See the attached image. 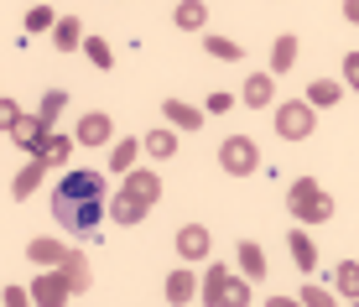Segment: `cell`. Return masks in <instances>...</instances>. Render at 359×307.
I'll use <instances>...</instances> for the list:
<instances>
[{
    "label": "cell",
    "instance_id": "1",
    "mask_svg": "<svg viewBox=\"0 0 359 307\" xmlns=\"http://www.w3.org/2000/svg\"><path fill=\"white\" fill-rule=\"evenodd\" d=\"M53 219L68 235H94L109 219V198H53Z\"/></svg>",
    "mask_w": 359,
    "mask_h": 307
},
{
    "label": "cell",
    "instance_id": "2",
    "mask_svg": "<svg viewBox=\"0 0 359 307\" xmlns=\"http://www.w3.org/2000/svg\"><path fill=\"white\" fill-rule=\"evenodd\" d=\"M287 208H292L297 224H328L333 219V198L318 188V177H297L287 188Z\"/></svg>",
    "mask_w": 359,
    "mask_h": 307
},
{
    "label": "cell",
    "instance_id": "3",
    "mask_svg": "<svg viewBox=\"0 0 359 307\" xmlns=\"http://www.w3.org/2000/svg\"><path fill=\"white\" fill-rule=\"evenodd\" d=\"M53 198H109V182L94 167H68L63 182L53 188Z\"/></svg>",
    "mask_w": 359,
    "mask_h": 307
},
{
    "label": "cell",
    "instance_id": "4",
    "mask_svg": "<svg viewBox=\"0 0 359 307\" xmlns=\"http://www.w3.org/2000/svg\"><path fill=\"white\" fill-rule=\"evenodd\" d=\"M313 125H318V115H313V104H307V100L276 104V136L281 141H307V136H313Z\"/></svg>",
    "mask_w": 359,
    "mask_h": 307
},
{
    "label": "cell",
    "instance_id": "5",
    "mask_svg": "<svg viewBox=\"0 0 359 307\" xmlns=\"http://www.w3.org/2000/svg\"><path fill=\"white\" fill-rule=\"evenodd\" d=\"M219 167H224L229 177H250V172L261 167V151H255L250 136H229L224 146H219Z\"/></svg>",
    "mask_w": 359,
    "mask_h": 307
},
{
    "label": "cell",
    "instance_id": "6",
    "mask_svg": "<svg viewBox=\"0 0 359 307\" xmlns=\"http://www.w3.org/2000/svg\"><path fill=\"white\" fill-rule=\"evenodd\" d=\"M68 297H79V292H73L68 266H47V271L32 281V302H42V307H57V302H68Z\"/></svg>",
    "mask_w": 359,
    "mask_h": 307
},
{
    "label": "cell",
    "instance_id": "7",
    "mask_svg": "<svg viewBox=\"0 0 359 307\" xmlns=\"http://www.w3.org/2000/svg\"><path fill=\"white\" fill-rule=\"evenodd\" d=\"M203 302L208 307H224V302H234V271H229V266H208V271H203Z\"/></svg>",
    "mask_w": 359,
    "mask_h": 307
},
{
    "label": "cell",
    "instance_id": "8",
    "mask_svg": "<svg viewBox=\"0 0 359 307\" xmlns=\"http://www.w3.org/2000/svg\"><path fill=\"white\" fill-rule=\"evenodd\" d=\"M73 136H79V146H109V141H115V120H109L104 109H89Z\"/></svg>",
    "mask_w": 359,
    "mask_h": 307
},
{
    "label": "cell",
    "instance_id": "9",
    "mask_svg": "<svg viewBox=\"0 0 359 307\" xmlns=\"http://www.w3.org/2000/svg\"><path fill=\"white\" fill-rule=\"evenodd\" d=\"M208 245H214V235H208V229L203 224H182L177 229V255H182V261H208Z\"/></svg>",
    "mask_w": 359,
    "mask_h": 307
},
{
    "label": "cell",
    "instance_id": "10",
    "mask_svg": "<svg viewBox=\"0 0 359 307\" xmlns=\"http://www.w3.org/2000/svg\"><path fill=\"white\" fill-rule=\"evenodd\" d=\"M126 193H130V198H141L146 208H151L156 198H162V177H156L151 167H130V172H126Z\"/></svg>",
    "mask_w": 359,
    "mask_h": 307
},
{
    "label": "cell",
    "instance_id": "11",
    "mask_svg": "<svg viewBox=\"0 0 359 307\" xmlns=\"http://www.w3.org/2000/svg\"><path fill=\"white\" fill-rule=\"evenodd\" d=\"M141 219H146V203H141V198H130L126 188H120L115 198H109V224H126V229H135Z\"/></svg>",
    "mask_w": 359,
    "mask_h": 307
},
{
    "label": "cell",
    "instance_id": "12",
    "mask_svg": "<svg viewBox=\"0 0 359 307\" xmlns=\"http://www.w3.org/2000/svg\"><path fill=\"white\" fill-rule=\"evenodd\" d=\"M162 115H167V125H177V130H198L208 109H203V104H188V100H167Z\"/></svg>",
    "mask_w": 359,
    "mask_h": 307
},
{
    "label": "cell",
    "instance_id": "13",
    "mask_svg": "<svg viewBox=\"0 0 359 307\" xmlns=\"http://www.w3.org/2000/svg\"><path fill=\"white\" fill-rule=\"evenodd\" d=\"M42 177H47V162L42 156H27V167L16 172V182H11V198H32V193L42 188Z\"/></svg>",
    "mask_w": 359,
    "mask_h": 307
},
{
    "label": "cell",
    "instance_id": "14",
    "mask_svg": "<svg viewBox=\"0 0 359 307\" xmlns=\"http://www.w3.org/2000/svg\"><path fill=\"white\" fill-rule=\"evenodd\" d=\"M271 100H276V73H250V79H245V104L266 109Z\"/></svg>",
    "mask_w": 359,
    "mask_h": 307
},
{
    "label": "cell",
    "instance_id": "15",
    "mask_svg": "<svg viewBox=\"0 0 359 307\" xmlns=\"http://www.w3.org/2000/svg\"><path fill=\"white\" fill-rule=\"evenodd\" d=\"M193 297H203V281H198L188 266H182V271H172V276H167V302H193Z\"/></svg>",
    "mask_w": 359,
    "mask_h": 307
},
{
    "label": "cell",
    "instance_id": "16",
    "mask_svg": "<svg viewBox=\"0 0 359 307\" xmlns=\"http://www.w3.org/2000/svg\"><path fill=\"white\" fill-rule=\"evenodd\" d=\"M302 100L313 104V109H333V104L344 100V83H333V79H313V83H307V94H302Z\"/></svg>",
    "mask_w": 359,
    "mask_h": 307
},
{
    "label": "cell",
    "instance_id": "17",
    "mask_svg": "<svg viewBox=\"0 0 359 307\" xmlns=\"http://www.w3.org/2000/svg\"><path fill=\"white\" fill-rule=\"evenodd\" d=\"M141 146H146V156H151V162H167V156L177 151V136H172L167 125H151V130L141 136Z\"/></svg>",
    "mask_w": 359,
    "mask_h": 307
},
{
    "label": "cell",
    "instance_id": "18",
    "mask_svg": "<svg viewBox=\"0 0 359 307\" xmlns=\"http://www.w3.org/2000/svg\"><path fill=\"white\" fill-rule=\"evenodd\" d=\"M287 250H292L297 271H313V266H318V250H313V240H307V229H302V224H297L292 235H287Z\"/></svg>",
    "mask_w": 359,
    "mask_h": 307
},
{
    "label": "cell",
    "instance_id": "19",
    "mask_svg": "<svg viewBox=\"0 0 359 307\" xmlns=\"http://www.w3.org/2000/svg\"><path fill=\"white\" fill-rule=\"evenodd\" d=\"M234 255H240V271L250 276V281L266 276V250H261L255 240H240V245H234Z\"/></svg>",
    "mask_w": 359,
    "mask_h": 307
},
{
    "label": "cell",
    "instance_id": "20",
    "mask_svg": "<svg viewBox=\"0 0 359 307\" xmlns=\"http://www.w3.org/2000/svg\"><path fill=\"white\" fill-rule=\"evenodd\" d=\"M27 255L47 271V266H63V261H68V245H63V240H32V245H27Z\"/></svg>",
    "mask_w": 359,
    "mask_h": 307
},
{
    "label": "cell",
    "instance_id": "21",
    "mask_svg": "<svg viewBox=\"0 0 359 307\" xmlns=\"http://www.w3.org/2000/svg\"><path fill=\"white\" fill-rule=\"evenodd\" d=\"M172 21H177L182 32H203L208 27V6H203V0H182V6L172 11Z\"/></svg>",
    "mask_w": 359,
    "mask_h": 307
},
{
    "label": "cell",
    "instance_id": "22",
    "mask_svg": "<svg viewBox=\"0 0 359 307\" xmlns=\"http://www.w3.org/2000/svg\"><path fill=\"white\" fill-rule=\"evenodd\" d=\"M297 68V36H276V42H271V73H292Z\"/></svg>",
    "mask_w": 359,
    "mask_h": 307
},
{
    "label": "cell",
    "instance_id": "23",
    "mask_svg": "<svg viewBox=\"0 0 359 307\" xmlns=\"http://www.w3.org/2000/svg\"><path fill=\"white\" fill-rule=\"evenodd\" d=\"M53 42H57V53H73V47H83V21L79 16H63L53 27Z\"/></svg>",
    "mask_w": 359,
    "mask_h": 307
},
{
    "label": "cell",
    "instance_id": "24",
    "mask_svg": "<svg viewBox=\"0 0 359 307\" xmlns=\"http://www.w3.org/2000/svg\"><path fill=\"white\" fill-rule=\"evenodd\" d=\"M141 151H146L141 141L120 136V141H115V151H109V172H130V167H135V156H141Z\"/></svg>",
    "mask_w": 359,
    "mask_h": 307
},
{
    "label": "cell",
    "instance_id": "25",
    "mask_svg": "<svg viewBox=\"0 0 359 307\" xmlns=\"http://www.w3.org/2000/svg\"><path fill=\"white\" fill-rule=\"evenodd\" d=\"M333 287H339L344 302H359V261H344L339 271H333Z\"/></svg>",
    "mask_w": 359,
    "mask_h": 307
},
{
    "label": "cell",
    "instance_id": "26",
    "mask_svg": "<svg viewBox=\"0 0 359 307\" xmlns=\"http://www.w3.org/2000/svg\"><path fill=\"white\" fill-rule=\"evenodd\" d=\"M203 47H208V57H219V63H240L245 57V47L234 42V36H203Z\"/></svg>",
    "mask_w": 359,
    "mask_h": 307
},
{
    "label": "cell",
    "instance_id": "27",
    "mask_svg": "<svg viewBox=\"0 0 359 307\" xmlns=\"http://www.w3.org/2000/svg\"><path fill=\"white\" fill-rule=\"evenodd\" d=\"M63 109H68V89H47L42 104H36V115H42L47 125H57V120H63Z\"/></svg>",
    "mask_w": 359,
    "mask_h": 307
},
{
    "label": "cell",
    "instance_id": "28",
    "mask_svg": "<svg viewBox=\"0 0 359 307\" xmlns=\"http://www.w3.org/2000/svg\"><path fill=\"white\" fill-rule=\"evenodd\" d=\"M73 146H79V136H63V130H53V141H47V167H68Z\"/></svg>",
    "mask_w": 359,
    "mask_h": 307
},
{
    "label": "cell",
    "instance_id": "29",
    "mask_svg": "<svg viewBox=\"0 0 359 307\" xmlns=\"http://www.w3.org/2000/svg\"><path fill=\"white\" fill-rule=\"evenodd\" d=\"M83 53H89V63L94 68H115V53H109V42H104V36H83Z\"/></svg>",
    "mask_w": 359,
    "mask_h": 307
},
{
    "label": "cell",
    "instance_id": "30",
    "mask_svg": "<svg viewBox=\"0 0 359 307\" xmlns=\"http://www.w3.org/2000/svg\"><path fill=\"white\" fill-rule=\"evenodd\" d=\"M53 27H57V16L47 6H32L27 11V32H53Z\"/></svg>",
    "mask_w": 359,
    "mask_h": 307
},
{
    "label": "cell",
    "instance_id": "31",
    "mask_svg": "<svg viewBox=\"0 0 359 307\" xmlns=\"http://www.w3.org/2000/svg\"><path fill=\"white\" fill-rule=\"evenodd\" d=\"M297 302H302V307H333V302H339V292H318V287H302V292H297Z\"/></svg>",
    "mask_w": 359,
    "mask_h": 307
},
{
    "label": "cell",
    "instance_id": "32",
    "mask_svg": "<svg viewBox=\"0 0 359 307\" xmlns=\"http://www.w3.org/2000/svg\"><path fill=\"white\" fill-rule=\"evenodd\" d=\"M203 109H208V115H229V109H234V94H229V89H214V94L203 100Z\"/></svg>",
    "mask_w": 359,
    "mask_h": 307
},
{
    "label": "cell",
    "instance_id": "33",
    "mask_svg": "<svg viewBox=\"0 0 359 307\" xmlns=\"http://www.w3.org/2000/svg\"><path fill=\"white\" fill-rule=\"evenodd\" d=\"M0 120H6V125L16 130L21 120H27V115H21V104H16V100H0Z\"/></svg>",
    "mask_w": 359,
    "mask_h": 307
},
{
    "label": "cell",
    "instance_id": "34",
    "mask_svg": "<svg viewBox=\"0 0 359 307\" xmlns=\"http://www.w3.org/2000/svg\"><path fill=\"white\" fill-rule=\"evenodd\" d=\"M344 89H359V53L344 57Z\"/></svg>",
    "mask_w": 359,
    "mask_h": 307
},
{
    "label": "cell",
    "instance_id": "35",
    "mask_svg": "<svg viewBox=\"0 0 359 307\" xmlns=\"http://www.w3.org/2000/svg\"><path fill=\"white\" fill-rule=\"evenodd\" d=\"M344 16H349L354 27H359V0H344Z\"/></svg>",
    "mask_w": 359,
    "mask_h": 307
}]
</instances>
